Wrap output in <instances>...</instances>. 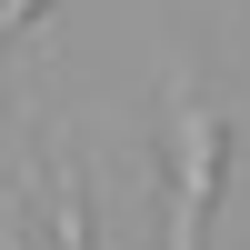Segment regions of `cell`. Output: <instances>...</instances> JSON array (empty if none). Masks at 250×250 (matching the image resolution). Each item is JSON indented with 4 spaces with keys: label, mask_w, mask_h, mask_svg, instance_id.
<instances>
[{
    "label": "cell",
    "mask_w": 250,
    "mask_h": 250,
    "mask_svg": "<svg viewBox=\"0 0 250 250\" xmlns=\"http://www.w3.org/2000/svg\"><path fill=\"white\" fill-rule=\"evenodd\" d=\"M40 10H50V0H0V50H10V40H20V20H40Z\"/></svg>",
    "instance_id": "6da1fadb"
}]
</instances>
